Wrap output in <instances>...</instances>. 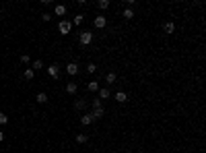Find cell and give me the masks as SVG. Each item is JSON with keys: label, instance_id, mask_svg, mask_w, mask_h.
Wrapping results in <instances>:
<instances>
[{"label": "cell", "instance_id": "e0dca14e", "mask_svg": "<svg viewBox=\"0 0 206 153\" xmlns=\"http://www.w3.org/2000/svg\"><path fill=\"white\" fill-rule=\"evenodd\" d=\"M122 17H124V19H128V21H130V19H134V10L126 6V8H124V13H122Z\"/></svg>", "mask_w": 206, "mask_h": 153}, {"label": "cell", "instance_id": "484cf974", "mask_svg": "<svg viewBox=\"0 0 206 153\" xmlns=\"http://www.w3.org/2000/svg\"><path fill=\"white\" fill-rule=\"evenodd\" d=\"M41 19H44L45 23H49V21H52V15H48V13H44V15H41Z\"/></svg>", "mask_w": 206, "mask_h": 153}, {"label": "cell", "instance_id": "83f0119b", "mask_svg": "<svg viewBox=\"0 0 206 153\" xmlns=\"http://www.w3.org/2000/svg\"><path fill=\"white\" fill-rule=\"evenodd\" d=\"M2 141H4V133H2V130H0V143H2Z\"/></svg>", "mask_w": 206, "mask_h": 153}, {"label": "cell", "instance_id": "9c48e42d", "mask_svg": "<svg viewBox=\"0 0 206 153\" xmlns=\"http://www.w3.org/2000/svg\"><path fill=\"white\" fill-rule=\"evenodd\" d=\"M79 91V85L74 83V81H70V83H66V93H70V95H74Z\"/></svg>", "mask_w": 206, "mask_h": 153}, {"label": "cell", "instance_id": "6da1fadb", "mask_svg": "<svg viewBox=\"0 0 206 153\" xmlns=\"http://www.w3.org/2000/svg\"><path fill=\"white\" fill-rule=\"evenodd\" d=\"M79 41H80V46H89L91 41H93V33H91L89 29L80 31V33H79Z\"/></svg>", "mask_w": 206, "mask_h": 153}, {"label": "cell", "instance_id": "4316f807", "mask_svg": "<svg viewBox=\"0 0 206 153\" xmlns=\"http://www.w3.org/2000/svg\"><path fill=\"white\" fill-rule=\"evenodd\" d=\"M21 62H23V64H29V56L23 54V56H21Z\"/></svg>", "mask_w": 206, "mask_h": 153}, {"label": "cell", "instance_id": "277c9868", "mask_svg": "<svg viewBox=\"0 0 206 153\" xmlns=\"http://www.w3.org/2000/svg\"><path fill=\"white\" fill-rule=\"evenodd\" d=\"M105 25H107V19H105L103 15H97V17H95V27H97V29H103Z\"/></svg>", "mask_w": 206, "mask_h": 153}, {"label": "cell", "instance_id": "d6986e66", "mask_svg": "<svg viewBox=\"0 0 206 153\" xmlns=\"http://www.w3.org/2000/svg\"><path fill=\"white\" fill-rule=\"evenodd\" d=\"M23 77H25V79H27V81L35 79V70H33V68H27V70H25V73H23Z\"/></svg>", "mask_w": 206, "mask_h": 153}, {"label": "cell", "instance_id": "30bf717a", "mask_svg": "<svg viewBox=\"0 0 206 153\" xmlns=\"http://www.w3.org/2000/svg\"><path fill=\"white\" fill-rule=\"evenodd\" d=\"M103 114H105V110H103V108L93 110V112H91V118H93V122H95V120H101V118H103Z\"/></svg>", "mask_w": 206, "mask_h": 153}, {"label": "cell", "instance_id": "ac0fdd59", "mask_svg": "<svg viewBox=\"0 0 206 153\" xmlns=\"http://www.w3.org/2000/svg\"><path fill=\"white\" fill-rule=\"evenodd\" d=\"M87 141H89V137H87L85 133H79V134H76V143H79V145H85Z\"/></svg>", "mask_w": 206, "mask_h": 153}, {"label": "cell", "instance_id": "3957f363", "mask_svg": "<svg viewBox=\"0 0 206 153\" xmlns=\"http://www.w3.org/2000/svg\"><path fill=\"white\" fill-rule=\"evenodd\" d=\"M48 74L52 77V79H58L60 77V64H49L48 66Z\"/></svg>", "mask_w": 206, "mask_h": 153}, {"label": "cell", "instance_id": "7a4b0ae2", "mask_svg": "<svg viewBox=\"0 0 206 153\" xmlns=\"http://www.w3.org/2000/svg\"><path fill=\"white\" fill-rule=\"evenodd\" d=\"M70 27H72V23H70V21H60V23H58V31H60V33H62V35H68L70 33Z\"/></svg>", "mask_w": 206, "mask_h": 153}, {"label": "cell", "instance_id": "4fadbf2b", "mask_svg": "<svg viewBox=\"0 0 206 153\" xmlns=\"http://www.w3.org/2000/svg\"><path fill=\"white\" fill-rule=\"evenodd\" d=\"M87 108V101H85V99H74V110H85Z\"/></svg>", "mask_w": 206, "mask_h": 153}, {"label": "cell", "instance_id": "9a60e30c", "mask_svg": "<svg viewBox=\"0 0 206 153\" xmlns=\"http://www.w3.org/2000/svg\"><path fill=\"white\" fill-rule=\"evenodd\" d=\"M87 89L91 91V93H95V91H99V83H97V81H89V83H87Z\"/></svg>", "mask_w": 206, "mask_h": 153}, {"label": "cell", "instance_id": "5bb4252c", "mask_svg": "<svg viewBox=\"0 0 206 153\" xmlns=\"http://www.w3.org/2000/svg\"><path fill=\"white\" fill-rule=\"evenodd\" d=\"M91 122H93V118H91V114H83V116H80V124H83V126H89Z\"/></svg>", "mask_w": 206, "mask_h": 153}, {"label": "cell", "instance_id": "7402d4cb", "mask_svg": "<svg viewBox=\"0 0 206 153\" xmlns=\"http://www.w3.org/2000/svg\"><path fill=\"white\" fill-rule=\"evenodd\" d=\"M99 108H103V104H101V99H99V97H95L93 99V110H99Z\"/></svg>", "mask_w": 206, "mask_h": 153}, {"label": "cell", "instance_id": "2e32d148", "mask_svg": "<svg viewBox=\"0 0 206 153\" xmlns=\"http://www.w3.org/2000/svg\"><path fill=\"white\" fill-rule=\"evenodd\" d=\"M35 101H37V104H48V93H44V91H41V93H37Z\"/></svg>", "mask_w": 206, "mask_h": 153}, {"label": "cell", "instance_id": "52a82bcc", "mask_svg": "<svg viewBox=\"0 0 206 153\" xmlns=\"http://www.w3.org/2000/svg\"><path fill=\"white\" fill-rule=\"evenodd\" d=\"M113 99H116L118 104H126V101H128V93H124V91H118V93L113 95Z\"/></svg>", "mask_w": 206, "mask_h": 153}, {"label": "cell", "instance_id": "8fae6325", "mask_svg": "<svg viewBox=\"0 0 206 153\" xmlns=\"http://www.w3.org/2000/svg\"><path fill=\"white\" fill-rule=\"evenodd\" d=\"M116 81H118V74L113 73V70H111V73H107V74H105V83H107V85H113Z\"/></svg>", "mask_w": 206, "mask_h": 153}, {"label": "cell", "instance_id": "7c38bea8", "mask_svg": "<svg viewBox=\"0 0 206 153\" xmlns=\"http://www.w3.org/2000/svg\"><path fill=\"white\" fill-rule=\"evenodd\" d=\"M163 31H165V33H173V31H175V25H173V21H167V23H163Z\"/></svg>", "mask_w": 206, "mask_h": 153}, {"label": "cell", "instance_id": "ba28073f", "mask_svg": "<svg viewBox=\"0 0 206 153\" xmlns=\"http://www.w3.org/2000/svg\"><path fill=\"white\" fill-rule=\"evenodd\" d=\"M66 10H68V8H66L64 4H56L54 6V15L56 17H64V15H66Z\"/></svg>", "mask_w": 206, "mask_h": 153}, {"label": "cell", "instance_id": "cb8c5ba5", "mask_svg": "<svg viewBox=\"0 0 206 153\" xmlns=\"http://www.w3.org/2000/svg\"><path fill=\"white\" fill-rule=\"evenodd\" d=\"M95 70H97V66H95L93 62H91V64H87V73H89V74H93Z\"/></svg>", "mask_w": 206, "mask_h": 153}, {"label": "cell", "instance_id": "44dd1931", "mask_svg": "<svg viewBox=\"0 0 206 153\" xmlns=\"http://www.w3.org/2000/svg\"><path fill=\"white\" fill-rule=\"evenodd\" d=\"M31 68H33V70H41V68H44V62H41V60H35Z\"/></svg>", "mask_w": 206, "mask_h": 153}, {"label": "cell", "instance_id": "ffe728a7", "mask_svg": "<svg viewBox=\"0 0 206 153\" xmlns=\"http://www.w3.org/2000/svg\"><path fill=\"white\" fill-rule=\"evenodd\" d=\"M83 21H85V15H76V17L72 19V25H80Z\"/></svg>", "mask_w": 206, "mask_h": 153}, {"label": "cell", "instance_id": "5b68a950", "mask_svg": "<svg viewBox=\"0 0 206 153\" xmlns=\"http://www.w3.org/2000/svg\"><path fill=\"white\" fill-rule=\"evenodd\" d=\"M109 95H111L109 87H99V99H109Z\"/></svg>", "mask_w": 206, "mask_h": 153}, {"label": "cell", "instance_id": "d4e9b609", "mask_svg": "<svg viewBox=\"0 0 206 153\" xmlns=\"http://www.w3.org/2000/svg\"><path fill=\"white\" fill-rule=\"evenodd\" d=\"M6 122H8V116L4 112H0V124H6Z\"/></svg>", "mask_w": 206, "mask_h": 153}, {"label": "cell", "instance_id": "8992f818", "mask_svg": "<svg viewBox=\"0 0 206 153\" xmlns=\"http://www.w3.org/2000/svg\"><path fill=\"white\" fill-rule=\"evenodd\" d=\"M66 73L74 77V74L79 73V64H76V62H68V64H66Z\"/></svg>", "mask_w": 206, "mask_h": 153}, {"label": "cell", "instance_id": "603a6c76", "mask_svg": "<svg viewBox=\"0 0 206 153\" xmlns=\"http://www.w3.org/2000/svg\"><path fill=\"white\" fill-rule=\"evenodd\" d=\"M97 6H99V8H103V10H105V8L109 6V0H99V2H97Z\"/></svg>", "mask_w": 206, "mask_h": 153}]
</instances>
